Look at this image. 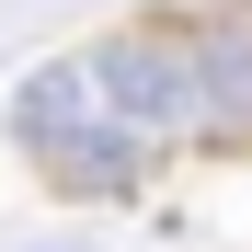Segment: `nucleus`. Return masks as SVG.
Instances as JSON below:
<instances>
[{"mask_svg":"<svg viewBox=\"0 0 252 252\" xmlns=\"http://www.w3.org/2000/svg\"><path fill=\"white\" fill-rule=\"evenodd\" d=\"M0 126H12V149H23L58 195H80V206H92V195H138V184H149V160H160L138 126L103 103L92 58H46V69L12 92V115H0Z\"/></svg>","mask_w":252,"mask_h":252,"instance_id":"f257e3e1","label":"nucleus"},{"mask_svg":"<svg viewBox=\"0 0 252 252\" xmlns=\"http://www.w3.org/2000/svg\"><path fill=\"white\" fill-rule=\"evenodd\" d=\"M103 80V103L138 126L149 149H172V138H206V80H195V23L184 12H138V23H115L103 46H80Z\"/></svg>","mask_w":252,"mask_h":252,"instance_id":"f03ea898","label":"nucleus"},{"mask_svg":"<svg viewBox=\"0 0 252 252\" xmlns=\"http://www.w3.org/2000/svg\"><path fill=\"white\" fill-rule=\"evenodd\" d=\"M195 23V80H206V138H252V0H218Z\"/></svg>","mask_w":252,"mask_h":252,"instance_id":"7ed1b4c3","label":"nucleus"}]
</instances>
